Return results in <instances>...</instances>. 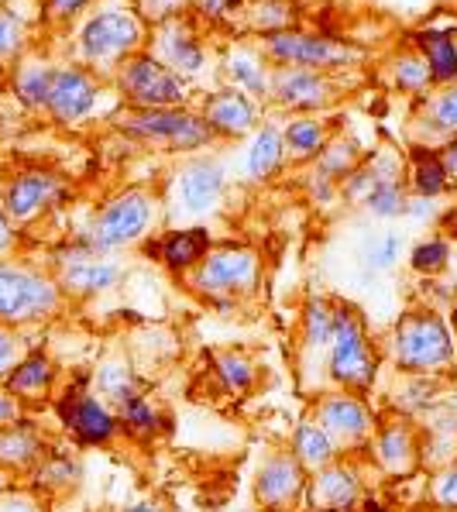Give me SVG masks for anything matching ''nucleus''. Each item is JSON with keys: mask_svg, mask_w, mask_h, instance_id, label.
Wrapping results in <instances>:
<instances>
[{"mask_svg": "<svg viewBox=\"0 0 457 512\" xmlns=\"http://www.w3.org/2000/svg\"><path fill=\"white\" fill-rule=\"evenodd\" d=\"M396 83L403 90H423L430 83V69L423 62V55H403V59H396Z\"/></svg>", "mask_w": 457, "mask_h": 512, "instance_id": "c03bdc74", "label": "nucleus"}, {"mask_svg": "<svg viewBox=\"0 0 457 512\" xmlns=\"http://www.w3.org/2000/svg\"><path fill=\"white\" fill-rule=\"evenodd\" d=\"M440 162H444L447 176H457V135L447 141V148L440 152Z\"/></svg>", "mask_w": 457, "mask_h": 512, "instance_id": "3c124183", "label": "nucleus"}, {"mask_svg": "<svg viewBox=\"0 0 457 512\" xmlns=\"http://www.w3.org/2000/svg\"><path fill=\"white\" fill-rule=\"evenodd\" d=\"M293 458L303 464L306 471H320L327 468L330 461H337V444L327 437V430L320 427L317 420H303L293 430Z\"/></svg>", "mask_w": 457, "mask_h": 512, "instance_id": "bb28decb", "label": "nucleus"}, {"mask_svg": "<svg viewBox=\"0 0 457 512\" xmlns=\"http://www.w3.org/2000/svg\"><path fill=\"white\" fill-rule=\"evenodd\" d=\"M282 141H286V152L296 155V159H313L327 148V128L313 117H296L286 131H282Z\"/></svg>", "mask_w": 457, "mask_h": 512, "instance_id": "473e14b6", "label": "nucleus"}, {"mask_svg": "<svg viewBox=\"0 0 457 512\" xmlns=\"http://www.w3.org/2000/svg\"><path fill=\"white\" fill-rule=\"evenodd\" d=\"M66 196V179L52 169H18L4 183L0 203H4L7 217L14 220V227H25L31 220H38L45 210L59 207Z\"/></svg>", "mask_w": 457, "mask_h": 512, "instance_id": "f8f14e48", "label": "nucleus"}, {"mask_svg": "<svg viewBox=\"0 0 457 512\" xmlns=\"http://www.w3.org/2000/svg\"><path fill=\"white\" fill-rule=\"evenodd\" d=\"M121 131L141 141H155V145L183 148V152L203 148L217 138L203 117L189 114L183 107H145V110L135 107L121 117Z\"/></svg>", "mask_w": 457, "mask_h": 512, "instance_id": "6e6552de", "label": "nucleus"}, {"mask_svg": "<svg viewBox=\"0 0 457 512\" xmlns=\"http://www.w3.org/2000/svg\"><path fill=\"white\" fill-rule=\"evenodd\" d=\"M447 258H451V248H447V241L433 238V241H423L413 248V255H409V265H413L420 275H437L447 269Z\"/></svg>", "mask_w": 457, "mask_h": 512, "instance_id": "58836bf2", "label": "nucleus"}, {"mask_svg": "<svg viewBox=\"0 0 457 512\" xmlns=\"http://www.w3.org/2000/svg\"><path fill=\"white\" fill-rule=\"evenodd\" d=\"M155 217V203L145 189H124L114 200H107V207L93 217V224L86 227L83 244L97 255H110L117 248L141 241L148 234V224Z\"/></svg>", "mask_w": 457, "mask_h": 512, "instance_id": "20e7f679", "label": "nucleus"}, {"mask_svg": "<svg viewBox=\"0 0 457 512\" xmlns=\"http://www.w3.org/2000/svg\"><path fill=\"white\" fill-rule=\"evenodd\" d=\"M21 416H25V406H21L18 399L4 389V382H0V430H4L7 423L21 420Z\"/></svg>", "mask_w": 457, "mask_h": 512, "instance_id": "09e8293b", "label": "nucleus"}, {"mask_svg": "<svg viewBox=\"0 0 457 512\" xmlns=\"http://www.w3.org/2000/svg\"><path fill=\"white\" fill-rule=\"evenodd\" d=\"M262 262L251 248L244 244H224V248H210L193 265V289L210 299H234L248 296L258 286Z\"/></svg>", "mask_w": 457, "mask_h": 512, "instance_id": "39448f33", "label": "nucleus"}, {"mask_svg": "<svg viewBox=\"0 0 457 512\" xmlns=\"http://www.w3.org/2000/svg\"><path fill=\"white\" fill-rule=\"evenodd\" d=\"M286 159V141H282V131L265 124V128L255 131V141L248 148V176L251 179H269L275 169Z\"/></svg>", "mask_w": 457, "mask_h": 512, "instance_id": "c756f323", "label": "nucleus"}, {"mask_svg": "<svg viewBox=\"0 0 457 512\" xmlns=\"http://www.w3.org/2000/svg\"><path fill=\"white\" fill-rule=\"evenodd\" d=\"M392 361L403 375H444L457 361L454 330L437 310H409L392 330Z\"/></svg>", "mask_w": 457, "mask_h": 512, "instance_id": "f03ea898", "label": "nucleus"}, {"mask_svg": "<svg viewBox=\"0 0 457 512\" xmlns=\"http://www.w3.org/2000/svg\"><path fill=\"white\" fill-rule=\"evenodd\" d=\"M31 351V344L25 341V330H14L7 324H0V382L11 375V368Z\"/></svg>", "mask_w": 457, "mask_h": 512, "instance_id": "ea45409f", "label": "nucleus"}, {"mask_svg": "<svg viewBox=\"0 0 457 512\" xmlns=\"http://www.w3.org/2000/svg\"><path fill=\"white\" fill-rule=\"evenodd\" d=\"M269 93L275 97V104L289 107V110H327L341 93H337V83L330 80L327 73H317V69H299V66H282L279 73L272 76Z\"/></svg>", "mask_w": 457, "mask_h": 512, "instance_id": "dca6fc26", "label": "nucleus"}, {"mask_svg": "<svg viewBox=\"0 0 457 512\" xmlns=\"http://www.w3.org/2000/svg\"><path fill=\"white\" fill-rule=\"evenodd\" d=\"M330 330H334V306L330 299L323 296H313L303 310V341L306 348L313 351H323L330 344Z\"/></svg>", "mask_w": 457, "mask_h": 512, "instance_id": "c9c22d12", "label": "nucleus"}, {"mask_svg": "<svg viewBox=\"0 0 457 512\" xmlns=\"http://www.w3.org/2000/svg\"><path fill=\"white\" fill-rule=\"evenodd\" d=\"M433 121H437L440 131L457 135V86H451V90L437 97V104H433Z\"/></svg>", "mask_w": 457, "mask_h": 512, "instance_id": "a18cd8bd", "label": "nucleus"}, {"mask_svg": "<svg viewBox=\"0 0 457 512\" xmlns=\"http://www.w3.org/2000/svg\"><path fill=\"white\" fill-rule=\"evenodd\" d=\"M399 255H403V238H399V234H382V238H375L365 251L368 265L378 272L392 269V265L399 262Z\"/></svg>", "mask_w": 457, "mask_h": 512, "instance_id": "a19ab883", "label": "nucleus"}, {"mask_svg": "<svg viewBox=\"0 0 457 512\" xmlns=\"http://www.w3.org/2000/svg\"><path fill=\"white\" fill-rule=\"evenodd\" d=\"M0 4H7V0H0Z\"/></svg>", "mask_w": 457, "mask_h": 512, "instance_id": "680f3d73", "label": "nucleus"}, {"mask_svg": "<svg viewBox=\"0 0 457 512\" xmlns=\"http://www.w3.org/2000/svg\"><path fill=\"white\" fill-rule=\"evenodd\" d=\"M186 0H145V11L159 21H169V18H179Z\"/></svg>", "mask_w": 457, "mask_h": 512, "instance_id": "8fccbe9b", "label": "nucleus"}, {"mask_svg": "<svg viewBox=\"0 0 457 512\" xmlns=\"http://www.w3.org/2000/svg\"><path fill=\"white\" fill-rule=\"evenodd\" d=\"M203 121H207V128L220 138H244L248 131H255V124H258L255 100L244 90H238V86L217 90V93H210L207 104H203Z\"/></svg>", "mask_w": 457, "mask_h": 512, "instance_id": "aec40b11", "label": "nucleus"}, {"mask_svg": "<svg viewBox=\"0 0 457 512\" xmlns=\"http://www.w3.org/2000/svg\"><path fill=\"white\" fill-rule=\"evenodd\" d=\"M141 42H145V25L138 14L131 11H100L93 18H86L80 28V59L90 66H121L124 59H131Z\"/></svg>", "mask_w": 457, "mask_h": 512, "instance_id": "0eeeda50", "label": "nucleus"}, {"mask_svg": "<svg viewBox=\"0 0 457 512\" xmlns=\"http://www.w3.org/2000/svg\"><path fill=\"white\" fill-rule=\"evenodd\" d=\"M0 86H7V66L0 62Z\"/></svg>", "mask_w": 457, "mask_h": 512, "instance_id": "13d9d810", "label": "nucleus"}, {"mask_svg": "<svg viewBox=\"0 0 457 512\" xmlns=\"http://www.w3.org/2000/svg\"><path fill=\"white\" fill-rule=\"evenodd\" d=\"M93 392H97L100 399L117 409L124 403V399L138 396V378H135V368L128 365L124 358H107L97 365V372H93Z\"/></svg>", "mask_w": 457, "mask_h": 512, "instance_id": "a878e982", "label": "nucleus"}, {"mask_svg": "<svg viewBox=\"0 0 457 512\" xmlns=\"http://www.w3.org/2000/svg\"><path fill=\"white\" fill-rule=\"evenodd\" d=\"M117 90L124 93L128 104L145 110V107H179L186 100L189 86L162 59L138 52L131 59H124L121 69H117Z\"/></svg>", "mask_w": 457, "mask_h": 512, "instance_id": "1a4fd4ad", "label": "nucleus"}, {"mask_svg": "<svg viewBox=\"0 0 457 512\" xmlns=\"http://www.w3.org/2000/svg\"><path fill=\"white\" fill-rule=\"evenodd\" d=\"M406 214H413V217H430V214H433V203L427 200V196H420L416 203H406Z\"/></svg>", "mask_w": 457, "mask_h": 512, "instance_id": "864d4df0", "label": "nucleus"}, {"mask_svg": "<svg viewBox=\"0 0 457 512\" xmlns=\"http://www.w3.org/2000/svg\"><path fill=\"white\" fill-rule=\"evenodd\" d=\"M90 7V0H42V14L49 21H69Z\"/></svg>", "mask_w": 457, "mask_h": 512, "instance_id": "49530a36", "label": "nucleus"}, {"mask_svg": "<svg viewBox=\"0 0 457 512\" xmlns=\"http://www.w3.org/2000/svg\"><path fill=\"white\" fill-rule=\"evenodd\" d=\"M231 4L234 0H203V14L207 18H220L224 11H231Z\"/></svg>", "mask_w": 457, "mask_h": 512, "instance_id": "603ef678", "label": "nucleus"}, {"mask_svg": "<svg viewBox=\"0 0 457 512\" xmlns=\"http://www.w3.org/2000/svg\"><path fill=\"white\" fill-rule=\"evenodd\" d=\"M97 80L86 66H55L45 114L55 124H80L97 107Z\"/></svg>", "mask_w": 457, "mask_h": 512, "instance_id": "2eb2a0df", "label": "nucleus"}, {"mask_svg": "<svg viewBox=\"0 0 457 512\" xmlns=\"http://www.w3.org/2000/svg\"><path fill=\"white\" fill-rule=\"evenodd\" d=\"M124 512H169V506H162V502H135V506Z\"/></svg>", "mask_w": 457, "mask_h": 512, "instance_id": "6e6d98bb", "label": "nucleus"}, {"mask_svg": "<svg viewBox=\"0 0 457 512\" xmlns=\"http://www.w3.org/2000/svg\"><path fill=\"white\" fill-rule=\"evenodd\" d=\"M313 420L327 430V437L337 444V451H341V447H351V451L365 447L378 427L372 409L361 399V392H348V389L323 396L317 403V416H313Z\"/></svg>", "mask_w": 457, "mask_h": 512, "instance_id": "4468645a", "label": "nucleus"}, {"mask_svg": "<svg viewBox=\"0 0 457 512\" xmlns=\"http://www.w3.org/2000/svg\"><path fill=\"white\" fill-rule=\"evenodd\" d=\"M176 193L179 203L189 214H207L217 207L220 193H224V169L214 159H193L179 169L176 179Z\"/></svg>", "mask_w": 457, "mask_h": 512, "instance_id": "4be33fe9", "label": "nucleus"}, {"mask_svg": "<svg viewBox=\"0 0 457 512\" xmlns=\"http://www.w3.org/2000/svg\"><path fill=\"white\" fill-rule=\"evenodd\" d=\"M55 66L38 55H21L14 59V66L7 69V86H11V97L18 100L25 110H45L49 100V86H52Z\"/></svg>", "mask_w": 457, "mask_h": 512, "instance_id": "5701e85b", "label": "nucleus"}, {"mask_svg": "<svg viewBox=\"0 0 457 512\" xmlns=\"http://www.w3.org/2000/svg\"><path fill=\"white\" fill-rule=\"evenodd\" d=\"M306 499L313 502V509L354 512L361 502V471L348 461H330L327 468L313 471Z\"/></svg>", "mask_w": 457, "mask_h": 512, "instance_id": "a211bd4d", "label": "nucleus"}, {"mask_svg": "<svg viewBox=\"0 0 457 512\" xmlns=\"http://www.w3.org/2000/svg\"><path fill=\"white\" fill-rule=\"evenodd\" d=\"M0 512H49V509H45L42 492L11 485L0 492Z\"/></svg>", "mask_w": 457, "mask_h": 512, "instance_id": "37998d69", "label": "nucleus"}, {"mask_svg": "<svg viewBox=\"0 0 457 512\" xmlns=\"http://www.w3.org/2000/svg\"><path fill=\"white\" fill-rule=\"evenodd\" d=\"M224 69L231 76V83L244 93H269V73H265V62L248 49H234L224 59Z\"/></svg>", "mask_w": 457, "mask_h": 512, "instance_id": "7c9ffc66", "label": "nucleus"}, {"mask_svg": "<svg viewBox=\"0 0 457 512\" xmlns=\"http://www.w3.org/2000/svg\"><path fill=\"white\" fill-rule=\"evenodd\" d=\"M159 52H162V62L169 69H176L179 76H193L203 69V45L200 38H196V31L186 25L183 18H169L159 25Z\"/></svg>", "mask_w": 457, "mask_h": 512, "instance_id": "b1692460", "label": "nucleus"}, {"mask_svg": "<svg viewBox=\"0 0 457 512\" xmlns=\"http://www.w3.org/2000/svg\"><path fill=\"white\" fill-rule=\"evenodd\" d=\"M25 49H28V18L7 0V4H0V62L7 66V62L21 59Z\"/></svg>", "mask_w": 457, "mask_h": 512, "instance_id": "72a5a7b5", "label": "nucleus"}, {"mask_svg": "<svg viewBox=\"0 0 457 512\" xmlns=\"http://www.w3.org/2000/svg\"><path fill=\"white\" fill-rule=\"evenodd\" d=\"M430 495H433V502H437L440 509L457 512V461L444 464V468H440L437 475H433Z\"/></svg>", "mask_w": 457, "mask_h": 512, "instance_id": "79ce46f5", "label": "nucleus"}, {"mask_svg": "<svg viewBox=\"0 0 457 512\" xmlns=\"http://www.w3.org/2000/svg\"><path fill=\"white\" fill-rule=\"evenodd\" d=\"M454 351H457V313H454Z\"/></svg>", "mask_w": 457, "mask_h": 512, "instance_id": "bf43d9fd", "label": "nucleus"}, {"mask_svg": "<svg viewBox=\"0 0 457 512\" xmlns=\"http://www.w3.org/2000/svg\"><path fill=\"white\" fill-rule=\"evenodd\" d=\"M365 203L375 217H385V220L406 214V193H403V186H399L396 172L378 179V183L372 186V193L365 196Z\"/></svg>", "mask_w": 457, "mask_h": 512, "instance_id": "4c0bfd02", "label": "nucleus"}, {"mask_svg": "<svg viewBox=\"0 0 457 512\" xmlns=\"http://www.w3.org/2000/svg\"><path fill=\"white\" fill-rule=\"evenodd\" d=\"M59 382V365L52 361V354H45L42 348H31L18 365L11 368V375L4 378V389L18 399L21 406H38L55 392Z\"/></svg>", "mask_w": 457, "mask_h": 512, "instance_id": "6ab92c4d", "label": "nucleus"}, {"mask_svg": "<svg viewBox=\"0 0 457 512\" xmlns=\"http://www.w3.org/2000/svg\"><path fill=\"white\" fill-rule=\"evenodd\" d=\"M210 251V234L207 227H186V231H172L162 241V262L176 272H186L193 265H200V258Z\"/></svg>", "mask_w": 457, "mask_h": 512, "instance_id": "cd10ccee", "label": "nucleus"}, {"mask_svg": "<svg viewBox=\"0 0 457 512\" xmlns=\"http://www.w3.org/2000/svg\"><path fill=\"white\" fill-rule=\"evenodd\" d=\"M310 495V471L293 451H272L255 471V502L265 512H296Z\"/></svg>", "mask_w": 457, "mask_h": 512, "instance_id": "9d476101", "label": "nucleus"}, {"mask_svg": "<svg viewBox=\"0 0 457 512\" xmlns=\"http://www.w3.org/2000/svg\"><path fill=\"white\" fill-rule=\"evenodd\" d=\"M234 512H255V509H234Z\"/></svg>", "mask_w": 457, "mask_h": 512, "instance_id": "052dcab7", "label": "nucleus"}, {"mask_svg": "<svg viewBox=\"0 0 457 512\" xmlns=\"http://www.w3.org/2000/svg\"><path fill=\"white\" fill-rule=\"evenodd\" d=\"M59 269H55V279H59L62 293L66 296H100L107 289H114L121 282L124 269L117 262H110L107 255H97L90 251L83 241L69 244V248L59 251Z\"/></svg>", "mask_w": 457, "mask_h": 512, "instance_id": "ddd939ff", "label": "nucleus"}, {"mask_svg": "<svg viewBox=\"0 0 457 512\" xmlns=\"http://www.w3.org/2000/svg\"><path fill=\"white\" fill-rule=\"evenodd\" d=\"M440 224H444L447 238H454V241H457V203H454L451 210H447V214H444V220H440Z\"/></svg>", "mask_w": 457, "mask_h": 512, "instance_id": "5fc2aeb1", "label": "nucleus"}, {"mask_svg": "<svg viewBox=\"0 0 457 512\" xmlns=\"http://www.w3.org/2000/svg\"><path fill=\"white\" fill-rule=\"evenodd\" d=\"M368 447H372V458L385 475L403 478L420 468V437H416L413 423L406 416L378 423Z\"/></svg>", "mask_w": 457, "mask_h": 512, "instance_id": "f3484780", "label": "nucleus"}, {"mask_svg": "<svg viewBox=\"0 0 457 512\" xmlns=\"http://www.w3.org/2000/svg\"><path fill=\"white\" fill-rule=\"evenodd\" d=\"M330 378L348 392H368L378 375V354L368 341L365 320L354 306H334V330H330Z\"/></svg>", "mask_w": 457, "mask_h": 512, "instance_id": "7ed1b4c3", "label": "nucleus"}, {"mask_svg": "<svg viewBox=\"0 0 457 512\" xmlns=\"http://www.w3.org/2000/svg\"><path fill=\"white\" fill-rule=\"evenodd\" d=\"M416 49H420L423 62H427L433 83L457 80V45L451 35H444V31H420L416 35Z\"/></svg>", "mask_w": 457, "mask_h": 512, "instance_id": "c85d7f7f", "label": "nucleus"}, {"mask_svg": "<svg viewBox=\"0 0 457 512\" xmlns=\"http://www.w3.org/2000/svg\"><path fill=\"white\" fill-rule=\"evenodd\" d=\"M413 186L427 200H433V196H440L447 189V169L437 152H423V148L413 152Z\"/></svg>", "mask_w": 457, "mask_h": 512, "instance_id": "e433bc0d", "label": "nucleus"}, {"mask_svg": "<svg viewBox=\"0 0 457 512\" xmlns=\"http://www.w3.org/2000/svg\"><path fill=\"white\" fill-rule=\"evenodd\" d=\"M45 451H49V440H45L42 427L31 423L28 416L7 423V427L0 430V468L11 478L31 475V468L42 461Z\"/></svg>", "mask_w": 457, "mask_h": 512, "instance_id": "412c9836", "label": "nucleus"}, {"mask_svg": "<svg viewBox=\"0 0 457 512\" xmlns=\"http://www.w3.org/2000/svg\"><path fill=\"white\" fill-rule=\"evenodd\" d=\"M114 413H117V423H121V430L135 433V437H155L159 427H162L159 409L148 403L141 392H138V396H131V399H124V403L117 406Z\"/></svg>", "mask_w": 457, "mask_h": 512, "instance_id": "f704fd0d", "label": "nucleus"}, {"mask_svg": "<svg viewBox=\"0 0 457 512\" xmlns=\"http://www.w3.org/2000/svg\"><path fill=\"white\" fill-rule=\"evenodd\" d=\"M265 52H269V59L282 62V66L317 69V73L344 69L365 59V49H358V45L327 35H306V31H293V28L265 35Z\"/></svg>", "mask_w": 457, "mask_h": 512, "instance_id": "423d86ee", "label": "nucleus"}, {"mask_svg": "<svg viewBox=\"0 0 457 512\" xmlns=\"http://www.w3.org/2000/svg\"><path fill=\"white\" fill-rule=\"evenodd\" d=\"M55 413H59V423L80 447H104L121 433L117 413L90 389L62 392L59 403H55Z\"/></svg>", "mask_w": 457, "mask_h": 512, "instance_id": "9b49d317", "label": "nucleus"}, {"mask_svg": "<svg viewBox=\"0 0 457 512\" xmlns=\"http://www.w3.org/2000/svg\"><path fill=\"white\" fill-rule=\"evenodd\" d=\"M214 372L220 378V385H224L227 392H234V396H244V392L255 389V365H251V358H244L238 351H217L214 354Z\"/></svg>", "mask_w": 457, "mask_h": 512, "instance_id": "2f4dec72", "label": "nucleus"}, {"mask_svg": "<svg viewBox=\"0 0 457 512\" xmlns=\"http://www.w3.org/2000/svg\"><path fill=\"white\" fill-rule=\"evenodd\" d=\"M14 485V478L11 475H7V471L4 468H0V492H4V488H11Z\"/></svg>", "mask_w": 457, "mask_h": 512, "instance_id": "4d7b16f0", "label": "nucleus"}, {"mask_svg": "<svg viewBox=\"0 0 457 512\" xmlns=\"http://www.w3.org/2000/svg\"><path fill=\"white\" fill-rule=\"evenodd\" d=\"M21 244V231L14 227V220L7 217L4 203H0V258H11Z\"/></svg>", "mask_w": 457, "mask_h": 512, "instance_id": "de8ad7c7", "label": "nucleus"}, {"mask_svg": "<svg viewBox=\"0 0 457 512\" xmlns=\"http://www.w3.org/2000/svg\"><path fill=\"white\" fill-rule=\"evenodd\" d=\"M66 306L59 279L25 258H0V324L31 330L55 320Z\"/></svg>", "mask_w": 457, "mask_h": 512, "instance_id": "f257e3e1", "label": "nucleus"}, {"mask_svg": "<svg viewBox=\"0 0 457 512\" xmlns=\"http://www.w3.org/2000/svg\"><path fill=\"white\" fill-rule=\"evenodd\" d=\"M31 488L35 492H45V495H66L73 492L76 485H80L83 478V461L76 458L73 451H66V447H52L42 454V461L31 468Z\"/></svg>", "mask_w": 457, "mask_h": 512, "instance_id": "393cba45", "label": "nucleus"}]
</instances>
